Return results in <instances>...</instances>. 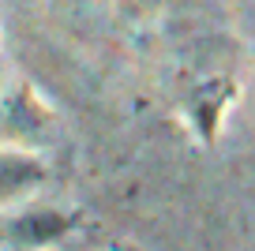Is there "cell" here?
<instances>
[{
    "instance_id": "obj_4",
    "label": "cell",
    "mask_w": 255,
    "mask_h": 251,
    "mask_svg": "<svg viewBox=\"0 0 255 251\" xmlns=\"http://www.w3.org/2000/svg\"><path fill=\"white\" fill-rule=\"evenodd\" d=\"M45 161H41L34 150H11L0 146V206L19 203L23 195L41 188L45 180Z\"/></svg>"
},
{
    "instance_id": "obj_1",
    "label": "cell",
    "mask_w": 255,
    "mask_h": 251,
    "mask_svg": "<svg viewBox=\"0 0 255 251\" xmlns=\"http://www.w3.org/2000/svg\"><path fill=\"white\" fill-rule=\"evenodd\" d=\"M56 135H60V120L34 83L19 79L0 94V146L38 154V150L53 146Z\"/></svg>"
},
{
    "instance_id": "obj_2",
    "label": "cell",
    "mask_w": 255,
    "mask_h": 251,
    "mask_svg": "<svg viewBox=\"0 0 255 251\" xmlns=\"http://www.w3.org/2000/svg\"><path fill=\"white\" fill-rule=\"evenodd\" d=\"M72 229H75V214L45 210V206H30V210L15 206V210L0 214V248H41V244L60 240Z\"/></svg>"
},
{
    "instance_id": "obj_3",
    "label": "cell",
    "mask_w": 255,
    "mask_h": 251,
    "mask_svg": "<svg viewBox=\"0 0 255 251\" xmlns=\"http://www.w3.org/2000/svg\"><path fill=\"white\" fill-rule=\"evenodd\" d=\"M233 98H237V83L225 79V75L207 79V83H199L188 94V120H191V127H195V135L203 142H214L218 127H222V117L233 105Z\"/></svg>"
}]
</instances>
